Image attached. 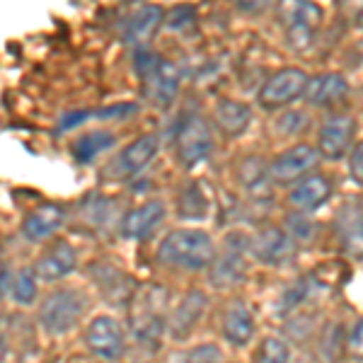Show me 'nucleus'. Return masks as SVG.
Returning <instances> with one entry per match:
<instances>
[{
    "mask_svg": "<svg viewBox=\"0 0 363 363\" xmlns=\"http://www.w3.org/2000/svg\"><path fill=\"white\" fill-rule=\"evenodd\" d=\"M75 267H78V255H75L73 245L66 242V240H56L37 259L34 272H37V277L42 281H58L68 277Z\"/></svg>",
    "mask_w": 363,
    "mask_h": 363,
    "instance_id": "dca6fc26",
    "label": "nucleus"
},
{
    "mask_svg": "<svg viewBox=\"0 0 363 363\" xmlns=\"http://www.w3.org/2000/svg\"><path fill=\"white\" fill-rule=\"evenodd\" d=\"M310 83L308 73L301 68H281L257 92V102L264 109H279L291 104L294 99L306 95V87Z\"/></svg>",
    "mask_w": 363,
    "mask_h": 363,
    "instance_id": "423d86ee",
    "label": "nucleus"
},
{
    "mask_svg": "<svg viewBox=\"0 0 363 363\" xmlns=\"http://www.w3.org/2000/svg\"><path fill=\"white\" fill-rule=\"evenodd\" d=\"M252 255L259 262L272 267L289 264L296 255V240L289 230L279 225H267L259 230V235L252 240Z\"/></svg>",
    "mask_w": 363,
    "mask_h": 363,
    "instance_id": "1a4fd4ad",
    "label": "nucleus"
},
{
    "mask_svg": "<svg viewBox=\"0 0 363 363\" xmlns=\"http://www.w3.org/2000/svg\"><path fill=\"white\" fill-rule=\"evenodd\" d=\"M92 279L99 286L104 298H109L112 303H126L131 298V289H133V281L126 277L124 272L119 269L109 267V264H92L90 267Z\"/></svg>",
    "mask_w": 363,
    "mask_h": 363,
    "instance_id": "5701e85b",
    "label": "nucleus"
},
{
    "mask_svg": "<svg viewBox=\"0 0 363 363\" xmlns=\"http://www.w3.org/2000/svg\"><path fill=\"white\" fill-rule=\"evenodd\" d=\"M223 335L233 347H245L255 335V318L242 301H233L223 315Z\"/></svg>",
    "mask_w": 363,
    "mask_h": 363,
    "instance_id": "4be33fe9",
    "label": "nucleus"
},
{
    "mask_svg": "<svg viewBox=\"0 0 363 363\" xmlns=\"http://www.w3.org/2000/svg\"><path fill=\"white\" fill-rule=\"evenodd\" d=\"M252 250V242H247L240 233H230L225 238L223 252L220 257L213 259V272H211V281L216 286H233L242 279L245 272V252Z\"/></svg>",
    "mask_w": 363,
    "mask_h": 363,
    "instance_id": "9d476101",
    "label": "nucleus"
},
{
    "mask_svg": "<svg viewBox=\"0 0 363 363\" xmlns=\"http://www.w3.org/2000/svg\"><path fill=\"white\" fill-rule=\"evenodd\" d=\"M85 308H87V301L80 291L61 289L42 303L39 320H42V327L49 335L58 337V335H66V332H70L78 325Z\"/></svg>",
    "mask_w": 363,
    "mask_h": 363,
    "instance_id": "7ed1b4c3",
    "label": "nucleus"
},
{
    "mask_svg": "<svg viewBox=\"0 0 363 363\" xmlns=\"http://www.w3.org/2000/svg\"><path fill=\"white\" fill-rule=\"evenodd\" d=\"M186 363H223V354L216 344H201L186 354Z\"/></svg>",
    "mask_w": 363,
    "mask_h": 363,
    "instance_id": "7c9ffc66",
    "label": "nucleus"
},
{
    "mask_svg": "<svg viewBox=\"0 0 363 363\" xmlns=\"http://www.w3.org/2000/svg\"><path fill=\"white\" fill-rule=\"evenodd\" d=\"M157 259L167 267L177 269H199L208 267L216 259V247L203 230H174L162 240L157 247Z\"/></svg>",
    "mask_w": 363,
    "mask_h": 363,
    "instance_id": "f257e3e1",
    "label": "nucleus"
},
{
    "mask_svg": "<svg viewBox=\"0 0 363 363\" xmlns=\"http://www.w3.org/2000/svg\"><path fill=\"white\" fill-rule=\"evenodd\" d=\"M179 218L186 220H199V218H206V211H208V199L203 194V189L199 184H189L184 191L179 194Z\"/></svg>",
    "mask_w": 363,
    "mask_h": 363,
    "instance_id": "a878e982",
    "label": "nucleus"
},
{
    "mask_svg": "<svg viewBox=\"0 0 363 363\" xmlns=\"http://www.w3.org/2000/svg\"><path fill=\"white\" fill-rule=\"evenodd\" d=\"M291 225V238L294 240H303V242H308V240H313V225L306 220V216H294V218L289 220Z\"/></svg>",
    "mask_w": 363,
    "mask_h": 363,
    "instance_id": "72a5a7b5",
    "label": "nucleus"
},
{
    "mask_svg": "<svg viewBox=\"0 0 363 363\" xmlns=\"http://www.w3.org/2000/svg\"><path fill=\"white\" fill-rule=\"evenodd\" d=\"M174 148H177V160L182 167L191 169L199 162H203L213 150V138H211L208 124L199 114H189L179 124L177 138H174Z\"/></svg>",
    "mask_w": 363,
    "mask_h": 363,
    "instance_id": "39448f33",
    "label": "nucleus"
},
{
    "mask_svg": "<svg viewBox=\"0 0 363 363\" xmlns=\"http://www.w3.org/2000/svg\"><path fill=\"white\" fill-rule=\"evenodd\" d=\"M330 196H332V182L327 177H322V174H313V177L298 182L294 189H291L289 203L296 211H315Z\"/></svg>",
    "mask_w": 363,
    "mask_h": 363,
    "instance_id": "aec40b11",
    "label": "nucleus"
},
{
    "mask_svg": "<svg viewBox=\"0 0 363 363\" xmlns=\"http://www.w3.org/2000/svg\"><path fill=\"white\" fill-rule=\"evenodd\" d=\"M349 95V83L339 73H322L310 78L306 87V99L313 107H335Z\"/></svg>",
    "mask_w": 363,
    "mask_h": 363,
    "instance_id": "6ab92c4d",
    "label": "nucleus"
},
{
    "mask_svg": "<svg viewBox=\"0 0 363 363\" xmlns=\"http://www.w3.org/2000/svg\"><path fill=\"white\" fill-rule=\"evenodd\" d=\"M335 230L342 250L354 259H363V199L351 196L339 206Z\"/></svg>",
    "mask_w": 363,
    "mask_h": 363,
    "instance_id": "6e6552de",
    "label": "nucleus"
},
{
    "mask_svg": "<svg viewBox=\"0 0 363 363\" xmlns=\"http://www.w3.org/2000/svg\"><path fill=\"white\" fill-rule=\"evenodd\" d=\"M157 145H160V140H157L155 133H143V136H138L136 140H131V143L114 157V162L104 169V174L109 172L114 179H119V177H131V174L140 172V169L155 157Z\"/></svg>",
    "mask_w": 363,
    "mask_h": 363,
    "instance_id": "f8f14e48",
    "label": "nucleus"
},
{
    "mask_svg": "<svg viewBox=\"0 0 363 363\" xmlns=\"http://www.w3.org/2000/svg\"><path fill=\"white\" fill-rule=\"evenodd\" d=\"M167 291L160 286H148L143 294H136L131 301V322L133 332L140 344H148L157 339L162 330V310L167 303Z\"/></svg>",
    "mask_w": 363,
    "mask_h": 363,
    "instance_id": "20e7f679",
    "label": "nucleus"
},
{
    "mask_svg": "<svg viewBox=\"0 0 363 363\" xmlns=\"http://www.w3.org/2000/svg\"><path fill=\"white\" fill-rule=\"evenodd\" d=\"M133 61H136V73L140 78L145 99L153 102L155 107H169L179 90V70L165 58L143 49V46L136 51Z\"/></svg>",
    "mask_w": 363,
    "mask_h": 363,
    "instance_id": "f03ea898",
    "label": "nucleus"
},
{
    "mask_svg": "<svg viewBox=\"0 0 363 363\" xmlns=\"http://www.w3.org/2000/svg\"><path fill=\"white\" fill-rule=\"evenodd\" d=\"M114 145V136L109 131H87L70 143V153L78 162H92L99 153L109 150Z\"/></svg>",
    "mask_w": 363,
    "mask_h": 363,
    "instance_id": "393cba45",
    "label": "nucleus"
},
{
    "mask_svg": "<svg viewBox=\"0 0 363 363\" xmlns=\"http://www.w3.org/2000/svg\"><path fill=\"white\" fill-rule=\"evenodd\" d=\"M322 22V10L313 3H294L286 10V39L296 51L313 46Z\"/></svg>",
    "mask_w": 363,
    "mask_h": 363,
    "instance_id": "0eeeda50",
    "label": "nucleus"
},
{
    "mask_svg": "<svg viewBox=\"0 0 363 363\" xmlns=\"http://www.w3.org/2000/svg\"><path fill=\"white\" fill-rule=\"evenodd\" d=\"M318 162H320V150L313 148V145L301 143L274 157V162L269 165V174H272L274 182L286 184V182L303 177V174L310 172Z\"/></svg>",
    "mask_w": 363,
    "mask_h": 363,
    "instance_id": "ddd939ff",
    "label": "nucleus"
},
{
    "mask_svg": "<svg viewBox=\"0 0 363 363\" xmlns=\"http://www.w3.org/2000/svg\"><path fill=\"white\" fill-rule=\"evenodd\" d=\"M133 104H121V107H109V109H102V112H97V114H87V112H78V114H70L66 116V119L61 121V126H58V131H66V128H73V126H78L80 121H85L87 116H114V114H128V112H133Z\"/></svg>",
    "mask_w": 363,
    "mask_h": 363,
    "instance_id": "c756f323",
    "label": "nucleus"
},
{
    "mask_svg": "<svg viewBox=\"0 0 363 363\" xmlns=\"http://www.w3.org/2000/svg\"><path fill=\"white\" fill-rule=\"evenodd\" d=\"M162 218H165V203L153 199V201L138 203L128 213H124L119 233L124 240H143L162 223Z\"/></svg>",
    "mask_w": 363,
    "mask_h": 363,
    "instance_id": "2eb2a0df",
    "label": "nucleus"
},
{
    "mask_svg": "<svg viewBox=\"0 0 363 363\" xmlns=\"http://www.w3.org/2000/svg\"><path fill=\"white\" fill-rule=\"evenodd\" d=\"M356 133V121L347 114H339L327 119L320 128L318 136V150L322 157L327 160H339V157L347 155V150L354 143Z\"/></svg>",
    "mask_w": 363,
    "mask_h": 363,
    "instance_id": "4468645a",
    "label": "nucleus"
},
{
    "mask_svg": "<svg viewBox=\"0 0 363 363\" xmlns=\"http://www.w3.org/2000/svg\"><path fill=\"white\" fill-rule=\"evenodd\" d=\"M162 22V8L157 5H140L121 25V42L124 44H145L153 39Z\"/></svg>",
    "mask_w": 363,
    "mask_h": 363,
    "instance_id": "a211bd4d",
    "label": "nucleus"
},
{
    "mask_svg": "<svg viewBox=\"0 0 363 363\" xmlns=\"http://www.w3.org/2000/svg\"><path fill=\"white\" fill-rule=\"evenodd\" d=\"M66 220V208L61 203H42L34 211H29L22 220V238L29 242H39V240L51 238L58 228Z\"/></svg>",
    "mask_w": 363,
    "mask_h": 363,
    "instance_id": "f3484780",
    "label": "nucleus"
},
{
    "mask_svg": "<svg viewBox=\"0 0 363 363\" xmlns=\"http://www.w3.org/2000/svg\"><path fill=\"white\" fill-rule=\"evenodd\" d=\"M37 272L34 269H20V272L13 277V289H10V296L15 298L20 306H29L37 298Z\"/></svg>",
    "mask_w": 363,
    "mask_h": 363,
    "instance_id": "bb28decb",
    "label": "nucleus"
},
{
    "mask_svg": "<svg viewBox=\"0 0 363 363\" xmlns=\"http://www.w3.org/2000/svg\"><path fill=\"white\" fill-rule=\"evenodd\" d=\"M349 172H351V177H354L356 184H363V140L359 145H354V150H351Z\"/></svg>",
    "mask_w": 363,
    "mask_h": 363,
    "instance_id": "f704fd0d",
    "label": "nucleus"
},
{
    "mask_svg": "<svg viewBox=\"0 0 363 363\" xmlns=\"http://www.w3.org/2000/svg\"><path fill=\"white\" fill-rule=\"evenodd\" d=\"M255 363H291V349L286 342L277 337H267L259 344L255 356Z\"/></svg>",
    "mask_w": 363,
    "mask_h": 363,
    "instance_id": "c85d7f7f",
    "label": "nucleus"
},
{
    "mask_svg": "<svg viewBox=\"0 0 363 363\" xmlns=\"http://www.w3.org/2000/svg\"><path fill=\"white\" fill-rule=\"evenodd\" d=\"M213 119L228 138H238L240 133L247 131V126L252 121V109H250V104H245V102L223 97L216 102Z\"/></svg>",
    "mask_w": 363,
    "mask_h": 363,
    "instance_id": "412c9836",
    "label": "nucleus"
},
{
    "mask_svg": "<svg viewBox=\"0 0 363 363\" xmlns=\"http://www.w3.org/2000/svg\"><path fill=\"white\" fill-rule=\"evenodd\" d=\"M206 310V296L201 291H191L184 301L179 303L177 313L169 320V332L174 339H184L191 332V327L201 320V313Z\"/></svg>",
    "mask_w": 363,
    "mask_h": 363,
    "instance_id": "b1692460",
    "label": "nucleus"
},
{
    "mask_svg": "<svg viewBox=\"0 0 363 363\" xmlns=\"http://www.w3.org/2000/svg\"><path fill=\"white\" fill-rule=\"evenodd\" d=\"M308 126V116L306 112H289V114H284L281 116V121H279V128L284 133H291V136H296L298 131H303V128Z\"/></svg>",
    "mask_w": 363,
    "mask_h": 363,
    "instance_id": "473e14b6",
    "label": "nucleus"
},
{
    "mask_svg": "<svg viewBox=\"0 0 363 363\" xmlns=\"http://www.w3.org/2000/svg\"><path fill=\"white\" fill-rule=\"evenodd\" d=\"M347 354L354 361H363V318L354 322L347 337Z\"/></svg>",
    "mask_w": 363,
    "mask_h": 363,
    "instance_id": "2f4dec72",
    "label": "nucleus"
},
{
    "mask_svg": "<svg viewBox=\"0 0 363 363\" xmlns=\"http://www.w3.org/2000/svg\"><path fill=\"white\" fill-rule=\"evenodd\" d=\"M85 342L92 354L104 361H116L124 354V330H121L119 322L114 318H107V315L90 322Z\"/></svg>",
    "mask_w": 363,
    "mask_h": 363,
    "instance_id": "9b49d317",
    "label": "nucleus"
},
{
    "mask_svg": "<svg viewBox=\"0 0 363 363\" xmlns=\"http://www.w3.org/2000/svg\"><path fill=\"white\" fill-rule=\"evenodd\" d=\"M269 177L272 174H267L264 165H259L257 160H247L242 162V167H240V182L245 184V189L252 191V194H269Z\"/></svg>",
    "mask_w": 363,
    "mask_h": 363,
    "instance_id": "cd10ccee",
    "label": "nucleus"
}]
</instances>
